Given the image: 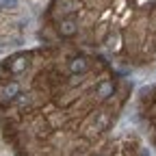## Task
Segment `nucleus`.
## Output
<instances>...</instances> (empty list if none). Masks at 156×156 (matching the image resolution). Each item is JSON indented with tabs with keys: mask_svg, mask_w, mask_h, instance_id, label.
<instances>
[{
	"mask_svg": "<svg viewBox=\"0 0 156 156\" xmlns=\"http://www.w3.org/2000/svg\"><path fill=\"white\" fill-rule=\"evenodd\" d=\"M17 95H20V85L15 80H9V83H5L2 87H0V102H2V104L15 100Z\"/></svg>",
	"mask_w": 156,
	"mask_h": 156,
	"instance_id": "nucleus-1",
	"label": "nucleus"
},
{
	"mask_svg": "<svg viewBox=\"0 0 156 156\" xmlns=\"http://www.w3.org/2000/svg\"><path fill=\"white\" fill-rule=\"evenodd\" d=\"M58 33H61L63 37H72V35H76L78 33V22L74 17H65V20H61V24H58Z\"/></svg>",
	"mask_w": 156,
	"mask_h": 156,
	"instance_id": "nucleus-2",
	"label": "nucleus"
},
{
	"mask_svg": "<svg viewBox=\"0 0 156 156\" xmlns=\"http://www.w3.org/2000/svg\"><path fill=\"white\" fill-rule=\"evenodd\" d=\"M69 69H72V74H85L87 69H89V61L85 56H76V58H72L69 61Z\"/></svg>",
	"mask_w": 156,
	"mask_h": 156,
	"instance_id": "nucleus-3",
	"label": "nucleus"
},
{
	"mask_svg": "<svg viewBox=\"0 0 156 156\" xmlns=\"http://www.w3.org/2000/svg\"><path fill=\"white\" fill-rule=\"evenodd\" d=\"M113 91H115V85L111 80H102L95 85V95H100V98H108V95H113Z\"/></svg>",
	"mask_w": 156,
	"mask_h": 156,
	"instance_id": "nucleus-4",
	"label": "nucleus"
},
{
	"mask_svg": "<svg viewBox=\"0 0 156 156\" xmlns=\"http://www.w3.org/2000/svg\"><path fill=\"white\" fill-rule=\"evenodd\" d=\"M108 122H111V117L106 113H98L93 117V122H91V130H104L108 126Z\"/></svg>",
	"mask_w": 156,
	"mask_h": 156,
	"instance_id": "nucleus-5",
	"label": "nucleus"
},
{
	"mask_svg": "<svg viewBox=\"0 0 156 156\" xmlns=\"http://www.w3.org/2000/svg\"><path fill=\"white\" fill-rule=\"evenodd\" d=\"M28 67V61H26V56H17V58H13L11 61V65H9V69L13 72V74H20V72H24Z\"/></svg>",
	"mask_w": 156,
	"mask_h": 156,
	"instance_id": "nucleus-6",
	"label": "nucleus"
},
{
	"mask_svg": "<svg viewBox=\"0 0 156 156\" xmlns=\"http://www.w3.org/2000/svg\"><path fill=\"white\" fill-rule=\"evenodd\" d=\"M78 9V0H58V11L61 13H74Z\"/></svg>",
	"mask_w": 156,
	"mask_h": 156,
	"instance_id": "nucleus-7",
	"label": "nucleus"
},
{
	"mask_svg": "<svg viewBox=\"0 0 156 156\" xmlns=\"http://www.w3.org/2000/svg\"><path fill=\"white\" fill-rule=\"evenodd\" d=\"M0 7H7V9H15V7H17V0H0Z\"/></svg>",
	"mask_w": 156,
	"mask_h": 156,
	"instance_id": "nucleus-8",
	"label": "nucleus"
}]
</instances>
